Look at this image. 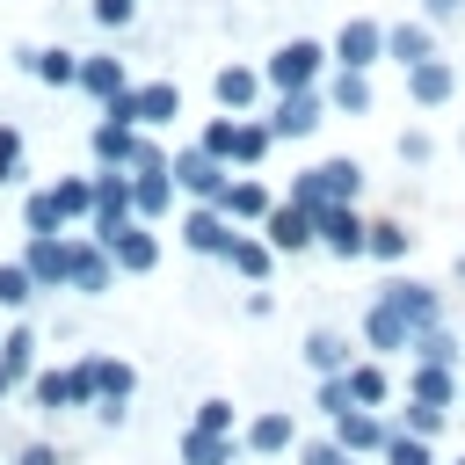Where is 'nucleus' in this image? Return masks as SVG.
Here are the masks:
<instances>
[{
    "label": "nucleus",
    "mask_w": 465,
    "mask_h": 465,
    "mask_svg": "<svg viewBox=\"0 0 465 465\" xmlns=\"http://www.w3.org/2000/svg\"><path fill=\"white\" fill-rule=\"evenodd\" d=\"M327 73H334V51H327L320 36H291V44H276V51L262 58L269 94H305V87H327Z\"/></svg>",
    "instance_id": "f257e3e1"
},
{
    "label": "nucleus",
    "mask_w": 465,
    "mask_h": 465,
    "mask_svg": "<svg viewBox=\"0 0 465 465\" xmlns=\"http://www.w3.org/2000/svg\"><path fill=\"white\" fill-rule=\"evenodd\" d=\"M327 51H334L341 73H378V65H385V22H378V15H349V22L327 36Z\"/></svg>",
    "instance_id": "f03ea898"
},
{
    "label": "nucleus",
    "mask_w": 465,
    "mask_h": 465,
    "mask_svg": "<svg viewBox=\"0 0 465 465\" xmlns=\"http://www.w3.org/2000/svg\"><path fill=\"white\" fill-rule=\"evenodd\" d=\"M167 174H174V189H182L189 203H218V196H225V182H232V167H225V160H211L203 145H174Z\"/></svg>",
    "instance_id": "7ed1b4c3"
},
{
    "label": "nucleus",
    "mask_w": 465,
    "mask_h": 465,
    "mask_svg": "<svg viewBox=\"0 0 465 465\" xmlns=\"http://www.w3.org/2000/svg\"><path fill=\"white\" fill-rule=\"evenodd\" d=\"M232 240H240V225H232L218 203H189V211H182V247H189L196 262H225Z\"/></svg>",
    "instance_id": "20e7f679"
},
{
    "label": "nucleus",
    "mask_w": 465,
    "mask_h": 465,
    "mask_svg": "<svg viewBox=\"0 0 465 465\" xmlns=\"http://www.w3.org/2000/svg\"><path fill=\"white\" fill-rule=\"evenodd\" d=\"M378 305H392L414 334H421V327H443V291L421 283V276H385V283H378Z\"/></svg>",
    "instance_id": "39448f33"
},
{
    "label": "nucleus",
    "mask_w": 465,
    "mask_h": 465,
    "mask_svg": "<svg viewBox=\"0 0 465 465\" xmlns=\"http://www.w3.org/2000/svg\"><path fill=\"white\" fill-rule=\"evenodd\" d=\"M262 94H269V80H262V65H247V58H232V65L211 73V102H218L225 116H254Z\"/></svg>",
    "instance_id": "423d86ee"
},
{
    "label": "nucleus",
    "mask_w": 465,
    "mask_h": 465,
    "mask_svg": "<svg viewBox=\"0 0 465 465\" xmlns=\"http://www.w3.org/2000/svg\"><path fill=\"white\" fill-rule=\"evenodd\" d=\"M327 87H305V94H269V131L276 138H312L327 124Z\"/></svg>",
    "instance_id": "0eeeda50"
},
{
    "label": "nucleus",
    "mask_w": 465,
    "mask_h": 465,
    "mask_svg": "<svg viewBox=\"0 0 465 465\" xmlns=\"http://www.w3.org/2000/svg\"><path fill=\"white\" fill-rule=\"evenodd\" d=\"M320 247H327L334 262H363V247H371V218H363L356 203H320Z\"/></svg>",
    "instance_id": "6e6552de"
},
{
    "label": "nucleus",
    "mask_w": 465,
    "mask_h": 465,
    "mask_svg": "<svg viewBox=\"0 0 465 465\" xmlns=\"http://www.w3.org/2000/svg\"><path fill=\"white\" fill-rule=\"evenodd\" d=\"M276 203H283V196H276L262 174H232V182H225V196H218V211H225L240 232H262V218H269Z\"/></svg>",
    "instance_id": "1a4fd4ad"
},
{
    "label": "nucleus",
    "mask_w": 465,
    "mask_h": 465,
    "mask_svg": "<svg viewBox=\"0 0 465 465\" xmlns=\"http://www.w3.org/2000/svg\"><path fill=\"white\" fill-rule=\"evenodd\" d=\"M262 240L276 247V254H305V247H320V211H305V203H276L269 218H262Z\"/></svg>",
    "instance_id": "9d476101"
},
{
    "label": "nucleus",
    "mask_w": 465,
    "mask_h": 465,
    "mask_svg": "<svg viewBox=\"0 0 465 465\" xmlns=\"http://www.w3.org/2000/svg\"><path fill=\"white\" fill-rule=\"evenodd\" d=\"M22 269L36 276V291H65V276H73V232H36V240H22Z\"/></svg>",
    "instance_id": "9b49d317"
},
{
    "label": "nucleus",
    "mask_w": 465,
    "mask_h": 465,
    "mask_svg": "<svg viewBox=\"0 0 465 465\" xmlns=\"http://www.w3.org/2000/svg\"><path fill=\"white\" fill-rule=\"evenodd\" d=\"M116 276H124V269H116V254H109L102 240L73 232V276H65V291H73V298H102Z\"/></svg>",
    "instance_id": "f8f14e48"
},
{
    "label": "nucleus",
    "mask_w": 465,
    "mask_h": 465,
    "mask_svg": "<svg viewBox=\"0 0 465 465\" xmlns=\"http://www.w3.org/2000/svg\"><path fill=\"white\" fill-rule=\"evenodd\" d=\"M124 87H131V65H124L116 51H87V58H80V87H73V94H87L94 109H109Z\"/></svg>",
    "instance_id": "ddd939ff"
},
{
    "label": "nucleus",
    "mask_w": 465,
    "mask_h": 465,
    "mask_svg": "<svg viewBox=\"0 0 465 465\" xmlns=\"http://www.w3.org/2000/svg\"><path fill=\"white\" fill-rule=\"evenodd\" d=\"M334 443L356 450V458H378V450L392 443V414H378V407H349V414L334 421Z\"/></svg>",
    "instance_id": "4468645a"
},
{
    "label": "nucleus",
    "mask_w": 465,
    "mask_h": 465,
    "mask_svg": "<svg viewBox=\"0 0 465 465\" xmlns=\"http://www.w3.org/2000/svg\"><path fill=\"white\" fill-rule=\"evenodd\" d=\"M385 58H392L400 73L443 58V51H436V22H385Z\"/></svg>",
    "instance_id": "2eb2a0df"
},
{
    "label": "nucleus",
    "mask_w": 465,
    "mask_h": 465,
    "mask_svg": "<svg viewBox=\"0 0 465 465\" xmlns=\"http://www.w3.org/2000/svg\"><path fill=\"white\" fill-rule=\"evenodd\" d=\"M15 65L29 73V80H44V87H80V51H65V44H22L15 51Z\"/></svg>",
    "instance_id": "dca6fc26"
},
{
    "label": "nucleus",
    "mask_w": 465,
    "mask_h": 465,
    "mask_svg": "<svg viewBox=\"0 0 465 465\" xmlns=\"http://www.w3.org/2000/svg\"><path fill=\"white\" fill-rule=\"evenodd\" d=\"M109 254H116L124 276H153V269H160V232H153L145 218H131V225L109 240Z\"/></svg>",
    "instance_id": "f3484780"
},
{
    "label": "nucleus",
    "mask_w": 465,
    "mask_h": 465,
    "mask_svg": "<svg viewBox=\"0 0 465 465\" xmlns=\"http://www.w3.org/2000/svg\"><path fill=\"white\" fill-rule=\"evenodd\" d=\"M174 203H182V189H174V174H167V167H153V174H131V211H138L145 225L174 218Z\"/></svg>",
    "instance_id": "a211bd4d"
},
{
    "label": "nucleus",
    "mask_w": 465,
    "mask_h": 465,
    "mask_svg": "<svg viewBox=\"0 0 465 465\" xmlns=\"http://www.w3.org/2000/svg\"><path fill=\"white\" fill-rule=\"evenodd\" d=\"M298 356H305V371H312V378H341V371L356 363L349 334H334V327H312V334L298 341Z\"/></svg>",
    "instance_id": "6ab92c4d"
},
{
    "label": "nucleus",
    "mask_w": 465,
    "mask_h": 465,
    "mask_svg": "<svg viewBox=\"0 0 465 465\" xmlns=\"http://www.w3.org/2000/svg\"><path fill=\"white\" fill-rule=\"evenodd\" d=\"M22 392H29L36 414H80V392H73V371H65V363H44Z\"/></svg>",
    "instance_id": "aec40b11"
},
{
    "label": "nucleus",
    "mask_w": 465,
    "mask_h": 465,
    "mask_svg": "<svg viewBox=\"0 0 465 465\" xmlns=\"http://www.w3.org/2000/svg\"><path fill=\"white\" fill-rule=\"evenodd\" d=\"M138 138H145V131H131V124H109V116H102V124L87 131V160H94V167H131V160H138Z\"/></svg>",
    "instance_id": "412c9836"
},
{
    "label": "nucleus",
    "mask_w": 465,
    "mask_h": 465,
    "mask_svg": "<svg viewBox=\"0 0 465 465\" xmlns=\"http://www.w3.org/2000/svg\"><path fill=\"white\" fill-rule=\"evenodd\" d=\"M312 182H320V203H356V196H363V167H356L349 153L312 160Z\"/></svg>",
    "instance_id": "4be33fe9"
},
{
    "label": "nucleus",
    "mask_w": 465,
    "mask_h": 465,
    "mask_svg": "<svg viewBox=\"0 0 465 465\" xmlns=\"http://www.w3.org/2000/svg\"><path fill=\"white\" fill-rule=\"evenodd\" d=\"M363 349H371V356H400V349H414V327H407L392 305L371 298V312H363Z\"/></svg>",
    "instance_id": "5701e85b"
},
{
    "label": "nucleus",
    "mask_w": 465,
    "mask_h": 465,
    "mask_svg": "<svg viewBox=\"0 0 465 465\" xmlns=\"http://www.w3.org/2000/svg\"><path fill=\"white\" fill-rule=\"evenodd\" d=\"M254 458H276V450H298V421L283 414V407H262L254 421H247V436H240Z\"/></svg>",
    "instance_id": "b1692460"
},
{
    "label": "nucleus",
    "mask_w": 465,
    "mask_h": 465,
    "mask_svg": "<svg viewBox=\"0 0 465 465\" xmlns=\"http://www.w3.org/2000/svg\"><path fill=\"white\" fill-rule=\"evenodd\" d=\"M450 94H458L450 58H429V65H414V73H407V102H414V109H443Z\"/></svg>",
    "instance_id": "393cba45"
},
{
    "label": "nucleus",
    "mask_w": 465,
    "mask_h": 465,
    "mask_svg": "<svg viewBox=\"0 0 465 465\" xmlns=\"http://www.w3.org/2000/svg\"><path fill=\"white\" fill-rule=\"evenodd\" d=\"M327 109L334 116H371L378 109V87H371V73H327Z\"/></svg>",
    "instance_id": "a878e982"
},
{
    "label": "nucleus",
    "mask_w": 465,
    "mask_h": 465,
    "mask_svg": "<svg viewBox=\"0 0 465 465\" xmlns=\"http://www.w3.org/2000/svg\"><path fill=\"white\" fill-rule=\"evenodd\" d=\"M276 262H283V254H276L262 232H240V240H232V254H225V269H232L240 283H269V276H276Z\"/></svg>",
    "instance_id": "bb28decb"
},
{
    "label": "nucleus",
    "mask_w": 465,
    "mask_h": 465,
    "mask_svg": "<svg viewBox=\"0 0 465 465\" xmlns=\"http://www.w3.org/2000/svg\"><path fill=\"white\" fill-rule=\"evenodd\" d=\"M283 138L269 131V116H240V138H232V174H254Z\"/></svg>",
    "instance_id": "cd10ccee"
},
{
    "label": "nucleus",
    "mask_w": 465,
    "mask_h": 465,
    "mask_svg": "<svg viewBox=\"0 0 465 465\" xmlns=\"http://www.w3.org/2000/svg\"><path fill=\"white\" fill-rule=\"evenodd\" d=\"M407 400L458 407V400H465V378H458V371H443V363H414V378H407Z\"/></svg>",
    "instance_id": "c85d7f7f"
},
{
    "label": "nucleus",
    "mask_w": 465,
    "mask_h": 465,
    "mask_svg": "<svg viewBox=\"0 0 465 465\" xmlns=\"http://www.w3.org/2000/svg\"><path fill=\"white\" fill-rule=\"evenodd\" d=\"M182 116V87L174 80H138V131H160Z\"/></svg>",
    "instance_id": "c756f323"
},
{
    "label": "nucleus",
    "mask_w": 465,
    "mask_h": 465,
    "mask_svg": "<svg viewBox=\"0 0 465 465\" xmlns=\"http://www.w3.org/2000/svg\"><path fill=\"white\" fill-rule=\"evenodd\" d=\"M138 392V371L124 356H94V407H131Z\"/></svg>",
    "instance_id": "7c9ffc66"
},
{
    "label": "nucleus",
    "mask_w": 465,
    "mask_h": 465,
    "mask_svg": "<svg viewBox=\"0 0 465 465\" xmlns=\"http://www.w3.org/2000/svg\"><path fill=\"white\" fill-rule=\"evenodd\" d=\"M349 392H356V407H378V414H385V400H392L385 356H356V363H349Z\"/></svg>",
    "instance_id": "2f4dec72"
},
{
    "label": "nucleus",
    "mask_w": 465,
    "mask_h": 465,
    "mask_svg": "<svg viewBox=\"0 0 465 465\" xmlns=\"http://www.w3.org/2000/svg\"><path fill=\"white\" fill-rule=\"evenodd\" d=\"M407 356H414V363H443V371H458V363H465V334H458L450 320H443V327H421Z\"/></svg>",
    "instance_id": "473e14b6"
},
{
    "label": "nucleus",
    "mask_w": 465,
    "mask_h": 465,
    "mask_svg": "<svg viewBox=\"0 0 465 465\" xmlns=\"http://www.w3.org/2000/svg\"><path fill=\"white\" fill-rule=\"evenodd\" d=\"M240 450H247L240 436H203V429H182V450H174V458H182V465H232Z\"/></svg>",
    "instance_id": "72a5a7b5"
},
{
    "label": "nucleus",
    "mask_w": 465,
    "mask_h": 465,
    "mask_svg": "<svg viewBox=\"0 0 465 465\" xmlns=\"http://www.w3.org/2000/svg\"><path fill=\"white\" fill-rule=\"evenodd\" d=\"M22 232L36 240V232H73V218H65V203L51 196V189H29L22 196Z\"/></svg>",
    "instance_id": "f704fd0d"
},
{
    "label": "nucleus",
    "mask_w": 465,
    "mask_h": 465,
    "mask_svg": "<svg viewBox=\"0 0 465 465\" xmlns=\"http://www.w3.org/2000/svg\"><path fill=\"white\" fill-rule=\"evenodd\" d=\"M407 247H414V232L400 225V218H371V247H363V262H407Z\"/></svg>",
    "instance_id": "c9c22d12"
},
{
    "label": "nucleus",
    "mask_w": 465,
    "mask_h": 465,
    "mask_svg": "<svg viewBox=\"0 0 465 465\" xmlns=\"http://www.w3.org/2000/svg\"><path fill=\"white\" fill-rule=\"evenodd\" d=\"M51 196L65 203V218H73V225H87V218H94V174H58V182H51Z\"/></svg>",
    "instance_id": "e433bc0d"
},
{
    "label": "nucleus",
    "mask_w": 465,
    "mask_h": 465,
    "mask_svg": "<svg viewBox=\"0 0 465 465\" xmlns=\"http://www.w3.org/2000/svg\"><path fill=\"white\" fill-rule=\"evenodd\" d=\"M443 421H450V407H429V400H400V414H392V429H407V436H443Z\"/></svg>",
    "instance_id": "4c0bfd02"
},
{
    "label": "nucleus",
    "mask_w": 465,
    "mask_h": 465,
    "mask_svg": "<svg viewBox=\"0 0 465 465\" xmlns=\"http://www.w3.org/2000/svg\"><path fill=\"white\" fill-rule=\"evenodd\" d=\"M0 356L22 371V378H36V327L29 320H15V327H0Z\"/></svg>",
    "instance_id": "58836bf2"
},
{
    "label": "nucleus",
    "mask_w": 465,
    "mask_h": 465,
    "mask_svg": "<svg viewBox=\"0 0 465 465\" xmlns=\"http://www.w3.org/2000/svg\"><path fill=\"white\" fill-rule=\"evenodd\" d=\"M232 138H240V116H225V109L203 116V131H196V145H203L211 160H225V167H232Z\"/></svg>",
    "instance_id": "ea45409f"
},
{
    "label": "nucleus",
    "mask_w": 465,
    "mask_h": 465,
    "mask_svg": "<svg viewBox=\"0 0 465 465\" xmlns=\"http://www.w3.org/2000/svg\"><path fill=\"white\" fill-rule=\"evenodd\" d=\"M378 465H436V443H429V436H407V429H392V443L378 450Z\"/></svg>",
    "instance_id": "a19ab883"
},
{
    "label": "nucleus",
    "mask_w": 465,
    "mask_h": 465,
    "mask_svg": "<svg viewBox=\"0 0 465 465\" xmlns=\"http://www.w3.org/2000/svg\"><path fill=\"white\" fill-rule=\"evenodd\" d=\"M312 407H320V421H341V414L356 407V392H349V371H341V378H320V385H312Z\"/></svg>",
    "instance_id": "79ce46f5"
},
{
    "label": "nucleus",
    "mask_w": 465,
    "mask_h": 465,
    "mask_svg": "<svg viewBox=\"0 0 465 465\" xmlns=\"http://www.w3.org/2000/svg\"><path fill=\"white\" fill-rule=\"evenodd\" d=\"M29 298H44V291H36V276H29L22 262H0V305H7V312H22Z\"/></svg>",
    "instance_id": "37998d69"
},
{
    "label": "nucleus",
    "mask_w": 465,
    "mask_h": 465,
    "mask_svg": "<svg viewBox=\"0 0 465 465\" xmlns=\"http://www.w3.org/2000/svg\"><path fill=\"white\" fill-rule=\"evenodd\" d=\"M22 160H29V145H22V124H0V189H15V182L29 174Z\"/></svg>",
    "instance_id": "c03bdc74"
},
{
    "label": "nucleus",
    "mask_w": 465,
    "mask_h": 465,
    "mask_svg": "<svg viewBox=\"0 0 465 465\" xmlns=\"http://www.w3.org/2000/svg\"><path fill=\"white\" fill-rule=\"evenodd\" d=\"M298 465H363V458H356V450H341V443H334V429H327V436H305V443H298Z\"/></svg>",
    "instance_id": "a18cd8bd"
},
{
    "label": "nucleus",
    "mask_w": 465,
    "mask_h": 465,
    "mask_svg": "<svg viewBox=\"0 0 465 465\" xmlns=\"http://www.w3.org/2000/svg\"><path fill=\"white\" fill-rule=\"evenodd\" d=\"M232 421H240L232 400H203V407L189 414V429H203V436H232Z\"/></svg>",
    "instance_id": "49530a36"
},
{
    "label": "nucleus",
    "mask_w": 465,
    "mask_h": 465,
    "mask_svg": "<svg viewBox=\"0 0 465 465\" xmlns=\"http://www.w3.org/2000/svg\"><path fill=\"white\" fill-rule=\"evenodd\" d=\"M87 15H94L102 29H131V22H138V0H87Z\"/></svg>",
    "instance_id": "de8ad7c7"
},
{
    "label": "nucleus",
    "mask_w": 465,
    "mask_h": 465,
    "mask_svg": "<svg viewBox=\"0 0 465 465\" xmlns=\"http://www.w3.org/2000/svg\"><path fill=\"white\" fill-rule=\"evenodd\" d=\"M429 153H436L429 131H400V160H407V167H429Z\"/></svg>",
    "instance_id": "09e8293b"
},
{
    "label": "nucleus",
    "mask_w": 465,
    "mask_h": 465,
    "mask_svg": "<svg viewBox=\"0 0 465 465\" xmlns=\"http://www.w3.org/2000/svg\"><path fill=\"white\" fill-rule=\"evenodd\" d=\"M102 116H109V124H131V131H138V80H131V87H124V94H116V102H109Z\"/></svg>",
    "instance_id": "8fccbe9b"
},
{
    "label": "nucleus",
    "mask_w": 465,
    "mask_h": 465,
    "mask_svg": "<svg viewBox=\"0 0 465 465\" xmlns=\"http://www.w3.org/2000/svg\"><path fill=\"white\" fill-rule=\"evenodd\" d=\"M65 371H73V392H80V407H94V356H73Z\"/></svg>",
    "instance_id": "3c124183"
},
{
    "label": "nucleus",
    "mask_w": 465,
    "mask_h": 465,
    "mask_svg": "<svg viewBox=\"0 0 465 465\" xmlns=\"http://www.w3.org/2000/svg\"><path fill=\"white\" fill-rule=\"evenodd\" d=\"M15 465H65V458H58V443H22Z\"/></svg>",
    "instance_id": "603ef678"
},
{
    "label": "nucleus",
    "mask_w": 465,
    "mask_h": 465,
    "mask_svg": "<svg viewBox=\"0 0 465 465\" xmlns=\"http://www.w3.org/2000/svg\"><path fill=\"white\" fill-rule=\"evenodd\" d=\"M240 312H247V320H269V312H276V298H269V283H254V291H247V305H240Z\"/></svg>",
    "instance_id": "864d4df0"
},
{
    "label": "nucleus",
    "mask_w": 465,
    "mask_h": 465,
    "mask_svg": "<svg viewBox=\"0 0 465 465\" xmlns=\"http://www.w3.org/2000/svg\"><path fill=\"white\" fill-rule=\"evenodd\" d=\"M22 385H29V378H22V371H15V363H7V356H0V400H15V392H22Z\"/></svg>",
    "instance_id": "5fc2aeb1"
},
{
    "label": "nucleus",
    "mask_w": 465,
    "mask_h": 465,
    "mask_svg": "<svg viewBox=\"0 0 465 465\" xmlns=\"http://www.w3.org/2000/svg\"><path fill=\"white\" fill-rule=\"evenodd\" d=\"M458 7H465V0H421V22H450Z\"/></svg>",
    "instance_id": "6e6d98bb"
},
{
    "label": "nucleus",
    "mask_w": 465,
    "mask_h": 465,
    "mask_svg": "<svg viewBox=\"0 0 465 465\" xmlns=\"http://www.w3.org/2000/svg\"><path fill=\"white\" fill-rule=\"evenodd\" d=\"M450 465H465V458H450Z\"/></svg>",
    "instance_id": "4d7b16f0"
},
{
    "label": "nucleus",
    "mask_w": 465,
    "mask_h": 465,
    "mask_svg": "<svg viewBox=\"0 0 465 465\" xmlns=\"http://www.w3.org/2000/svg\"><path fill=\"white\" fill-rule=\"evenodd\" d=\"M458 407H465V400H458Z\"/></svg>",
    "instance_id": "13d9d810"
}]
</instances>
